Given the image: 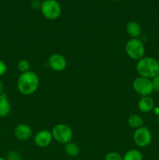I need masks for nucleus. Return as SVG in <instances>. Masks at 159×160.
Returning a JSON list of instances; mask_svg holds the SVG:
<instances>
[{
	"instance_id": "14",
	"label": "nucleus",
	"mask_w": 159,
	"mask_h": 160,
	"mask_svg": "<svg viewBox=\"0 0 159 160\" xmlns=\"http://www.w3.org/2000/svg\"><path fill=\"white\" fill-rule=\"evenodd\" d=\"M128 125H129L130 128H135L137 129L139 128H141L143 126V120L140 115H137V114H132L130 117L128 118L127 120Z\"/></svg>"
},
{
	"instance_id": "5",
	"label": "nucleus",
	"mask_w": 159,
	"mask_h": 160,
	"mask_svg": "<svg viewBox=\"0 0 159 160\" xmlns=\"http://www.w3.org/2000/svg\"><path fill=\"white\" fill-rule=\"evenodd\" d=\"M41 11L47 20H55L60 17L62 8L56 0H45L41 3Z\"/></svg>"
},
{
	"instance_id": "4",
	"label": "nucleus",
	"mask_w": 159,
	"mask_h": 160,
	"mask_svg": "<svg viewBox=\"0 0 159 160\" xmlns=\"http://www.w3.org/2000/svg\"><path fill=\"white\" fill-rule=\"evenodd\" d=\"M51 132L53 139L64 145L72 142L73 137V132L71 128L65 123H58L55 125Z\"/></svg>"
},
{
	"instance_id": "20",
	"label": "nucleus",
	"mask_w": 159,
	"mask_h": 160,
	"mask_svg": "<svg viewBox=\"0 0 159 160\" xmlns=\"http://www.w3.org/2000/svg\"><path fill=\"white\" fill-rule=\"evenodd\" d=\"M151 82H152L153 89L154 92H159V74L153 78L151 79Z\"/></svg>"
},
{
	"instance_id": "10",
	"label": "nucleus",
	"mask_w": 159,
	"mask_h": 160,
	"mask_svg": "<svg viewBox=\"0 0 159 160\" xmlns=\"http://www.w3.org/2000/svg\"><path fill=\"white\" fill-rule=\"evenodd\" d=\"M14 136L20 141H27L32 136L31 127L25 123H20L14 128Z\"/></svg>"
},
{
	"instance_id": "27",
	"label": "nucleus",
	"mask_w": 159,
	"mask_h": 160,
	"mask_svg": "<svg viewBox=\"0 0 159 160\" xmlns=\"http://www.w3.org/2000/svg\"><path fill=\"white\" fill-rule=\"evenodd\" d=\"M157 121H158V122H159V117H158V119H157Z\"/></svg>"
},
{
	"instance_id": "8",
	"label": "nucleus",
	"mask_w": 159,
	"mask_h": 160,
	"mask_svg": "<svg viewBox=\"0 0 159 160\" xmlns=\"http://www.w3.org/2000/svg\"><path fill=\"white\" fill-rule=\"evenodd\" d=\"M48 65L51 70L56 72H60L65 70L67 66V62L62 55L59 53H54L48 58Z\"/></svg>"
},
{
	"instance_id": "17",
	"label": "nucleus",
	"mask_w": 159,
	"mask_h": 160,
	"mask_svg": "<svg viewBox=\"0 0 159 160\" xmlns=\"http://www.w3.org/2000/svg\"><path fill=\"white\" fill-rule=\"evenodd\" d=\"M17 68L21 73H26V72L30 71L31 64H30L29 61L26 59H21L17 63Z\"/></svg>"
},
{
	"instance_id": "11",
	"label": "nucleus",
	"mask_w": 159,
	"mask_h": 160,
	"mask_svg": "<svg viewBox=\"0 0 159 160\" xmlns=\"http://www.w3.org/2000/svg\"><path fill=\"white\" fill-rule=\"evenodd\" d=\"M138 108L142 112L147 113L154 109V101L151 96H143L138 102Z\"/></svg>"
},
{
	"instance_id": "28",
	"label": "nucleus",
	"mask_w": 159,
	"mask_h": 160,
	"mask_svg": "<svg viewBox=\"0 0 159 160\" xmlns=\"http://www.w3.org/2000/svg\"><path fill=\"white\" fill-rule=\"evenodd\" d=\"M43 1H45V0H43Z\"/></svg>"
},
{
	"instance_id": "16",
	"label": "nucleus",
	"mask_w": 159,
	"mask_h": 160,
	"mask_svg": "<svg viewBox=\"0 0 159 160\" xmlns=\"http://www.w3.org/2000/svg\"><path fill=\"white\" fill-rule=\"evenodd\" d=\"M123 160H143V155L137 149H130L123 156Z\"/></svg>"
},
{
	"instance_id": "13",
	"label": "nucleus",
	"mask_w": 159,
	"mask_h": 160,
	"mask_svg": "<svg viewBox=\"0 0 159 160\" xmlns=\"http://www.w3.org/2000/svg\"><path fill=\"white\" fill-rule=\"evenodd\" d=\"M11 110V106L7 95L2 93L0 95V117H6L9 114Z\"/></svg>"
},
{
	"instance_id": "22",
	"label": "nucleus",
	"mask_w": 159,
	"mask_h": 160,
	"mask_svg": "<svg viewBox=\"0 0 159 160\" xmlns=\"http://www.w3.org/2000/svg\"><path fill=\"white\" fill-rule=\"evenodd\" d=\"M41 2L40 0H33L31 3V6L34 9H41Z\"/></svg>"
},
{
	"instance_id": "26",
	"label": "nucleus",
	"mask_w": 159,
	"mask_h": 160,
	"mask_svg": "<svg viewBox=\"0 0 159 160\" xmlns=\"http://www.w3.org/2000/svg\"><path fill=\"white\" fill-rule=\"evenodd\" d=\"M157 62H158V63H159V57H158V59H157Z\"/></svg>"
},
{
	"instance_id": "24",
	"label": "nucleus",
	"mask_w": 159,
	"mask_h": 160,
	"mask_svg": "<svg viewBox=\"0 0 159 160\" xmlns=\"http://www.w3.org/2000/svg\"><path fill=\"white\" fill-rule=\"evenodd\" d=\"M0 160H6V159H5V158H3V157H1V156H0Z\"/></svg>"
},
{
	"instance_id": "3",
	"label": "nucleus",
	"mask_w": 159,
	"mask_h": 160,
	"mask_svg": "<svg viewBox=\"0 0 159 160\" xmlns=\"http://www.w3.org/2000/svg\"><path fill=\"white\" fill-rule=\"evenodd\" d=\"M126 52L130 59L140 60L145 55V46L140 38H130L125 46Z\"/></svg>"
},
{
	"instance_id": "23",
	"label": "nucleus",
	"mask_w": 159,
	"mask_h": 160,
	"mask_svg": "<svg viewBox=\"0 0 159 160\" xmlns=\"http://www.w3.org/2000/svg\"><path fill=\"white\" fill-rule=\"evenodd\" d=\"M2 93H4V84L0 80V95H2Z\"/></svg>"
},
{
	"instance_id": "18",
	"label": "nucleus",
	"mask_w": 159,
	"mask_h": 160,
	"mask_svg": "<svg viewBox=\"0 0 159 160\" xmlns=\"http://www.w3.org/2000/svg\"><path fill=\"white\" fill-rule=\"evenodd\" d=\"M6 160H22V157L20 153L15 150L9 151L6 155Z\"/></svg>"
},
{
	"instance_id": "21",
	"label": "nucleus",
	"mask_w": 159,
	"mask_h": 160,
	"mask_svg": "<svg viewBox=\"0 0 159 160\" xmlns=\"http://www.w3.org/2000/svg\"><path fill=\"white\" fill-rule=\"evenodd\" d=\"M6 71H7V66L5 63V62L0 59V77L6 74Z\"/></svg>"
},
{
	"instance_id": "2",
	"label": "nucleus",
	"mask_w": 159,
	"mask_h": 160,
	"mask_svg": "<svg viewBox=\"0 0 159 160\" xmlns=\"http://www.w3.org/2000/svg\"><path fill=\"white\" fill-rule=\"evenodd\" d=\"M137 71L140 77L152 79L159 74V63L157 59L152 57H143L137 63Z\"/></svg>"
},
{
	"instance_id": "9",
	"label": "nucleus",
	"mask_w": 159,
	"mask_h": 160,
	"mask_svg": "<svg viewBox=\"0 0 159 160\" xmlns=\"http://www.w3.org/2000/svg\"><path fill=\"white\" fill-rule=\"evenodd\" d=\"M53 140L51 131L48 130H41L34 137V142L37 146L40 148H45L51 143Z\"/></svg>"
},
{
	"instance_id": "15",
	"label": "nucleus",
	"mask_w": 159,
	"mask_h": 160,
	"mask_svg": "<svg viewBox=\"0 0 159 160\" xmlns=\"http://www.w3.org/2000/svg\"><path fill=\"white\" fill-rule=\"evenodd\" d=\"M65 152L69 156L76 157L80 154V147L77 144L70 142L65 145Z\"/></svg>"
},
{
	"instance_id": "12",
	"label": "nucleus",
	"mask_w": 159,
	"mask_h": 160,
	"mask_svg": "<svg viewBox=\"0 0 159 160\" xmlns=\"http://www.w3.org/2000/svg\"><path fill=\"white\" fill-rule=\"evenodd\" d=\"M126 30L128 35L130 36L131 38H139V37L142 34L141 26L138 22L134 21V20L128 22Z\"/></svg>"
},
{
	"instance_id": "6",
	"label": "nucleus",
	"mask_w": 159,
	"mask_h": 160,
	"mask_svg": "<svg viewBox=\"0 0 159 160\" xmlns=\"http://www.w3.org/2000/svg\"><path fill=\"white\" fill-rule=\"evenodd\" d=\"M134 91L140 96H150L154 92L151 79L139 76L132 82Z\"/></svg>"
},
{
	"instance_id": "19",
	"label": "nucleus",
	"mask_w": 159,
	"mask_h": 160,
	"mask_svg": "<svg viewBox=\"0 0 159 160\" xmlns=\"http://www.w3.org/2000/svg\"><path fill=\"white\" fill-rule=\"evenodd\" d=\"M104 160H123V157L118 152H111L105 156Z\"/></svg>"
},
{
	"instance_id": "7",
	"label": "nucleus",
	"mask_w": 159,
	"mask_h": 160,
	"mask_svg": "<svg viewBox=\"0 0 159 160\" xmlns=\"http://www.w3.org/2000/svg\"><path fill=\"white\" fill-rule=\"evenodd\" d=\"M133 142L137 146L144 148L151 144L152 140V135L147 127L143 126L135 130L132 135Z\"/></svg>"
},
{
	"instance_id": "25",
	"label": "nucleus",
	"mask_w": 159,
	"mask_h": 160,
	"mask_svg": "<svg viewBox=\"0 0 159 160\" xmlns=\"http://www.w3.org/2000/svg\"><path fill=\"white\" fill-rule=\"evenodd\" d=\"M110 1H113V2H116V1H118V0H110Z\"/></svg>"
},
{
	"instance_id": "1",
	"label": "nucleus",
	"mask_w": 159,
	"mask_h": 160,
	"mask_svg": "<svg viewBox=\"0 0 159 160\" xmlns=\"http://www.w3.org/2000/svg\"><path fill=\"white\" fill-rule=\"evenodd\" d=\"M39 83L38 76L30 70L20 75L17 83V89L22 95H31L37 90Z\"/></svg>"
}]
</instances>
